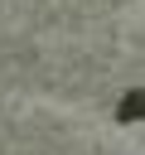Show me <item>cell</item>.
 I'll return each mask as SVG.
<instances>
[{
	"label": "cell",
	"instance_id": "obj_1",
	"mask_svg": "<svg viewBox=\"0 0 145 155\" xmlns=\"http://www.w3.org/2000/svg\"><path fill=\"white\" fill-rule=\"evenodd\" d=\"M116 121H145V87H130V92H121V102H116Z\"/></svg>",
	"mask_w": 145,
	"mask_h": 155
}]
</instances>
